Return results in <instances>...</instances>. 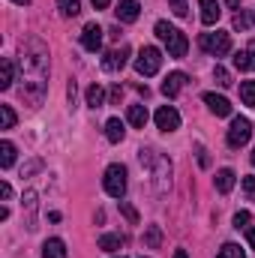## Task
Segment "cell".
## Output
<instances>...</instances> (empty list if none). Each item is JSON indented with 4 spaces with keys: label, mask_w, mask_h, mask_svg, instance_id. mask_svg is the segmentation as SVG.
Segmentation results:
<instances>
[{
    "label": "cell",
    "mask_w": 255,
    "mask_h": 258,
    "mask_svg": "<svg viewBox=\"0 0 255 258\" xmlns=\"http://www.w3.org/2000/svg\"><path fill=\"white\" fill-rule=\"evenodd\" d=\"M45 84H48V48L42 45V39L33 36L21 51V99L39 105L45 96Z\"/></svg>",
    "instance_id": "6da1fadb"
},
{
    "label": "cell",
    "mask_w": 255,
    "mask_h": 258,
    "mask_svg": "<svg viewBox=\"0 0 255 258\" xmlns=\"http://www.w3.org/2000/svg\"><path fill=\"white\" fill-rule=\"evenodd\" d=\"M156 36L165 42V48H168V57H186V51H189V39L183 36V30H177V27H171L168 21H156Z\"/></svg>",
    "instance_id": "7a4b0ae2"
},
{
    "label": "cell",
    "mask_w": 255,
    "mask_h": 258,
    "mask_svg": "<svg viewBox=\"0 0 255 258\" xmlns=\"http://www.w3.org/2000/svg\"><path fill=\"white\" fill-rule=\"evenodd\" d=\"M102 186L111 198H123L126 195V168L123 165H108L105 168V177H102Z\"/></svg>",
    "instance_id": "3957f363"
},
{
    "label": "cell",
    "mask_w": 255,
    "mask_h": 258,
    "mask_svg": "<svg viewBox=\"0 0 255 258\" xmlns=\"http://www.w3.org/2000/svg\"><path fill=\"white\" fill-rule=\"evenodd\" d=\"M198 45H201V51H207V54H213V57H222V54L231 51V36L222 33V30H216V33H201Z\"/></svg>",
    "instance_id": "277c9868"
},
{
    "label": "cell",
    "mask_w": 255,
    "mask_h": 258,
    "mask_svg": "<svg viewBox=\"0 0 255 258\" xmlns=\"http://www.w3.org/2000/svg\"><path fill=\"white\" fill-rule=\"evenodd\" d=\"M159 66H162V51H159L156 45H144V48L138 51V57H135L138 75H156Z\"/></svg>",
    "instance_id": "5b68a950"
},
{
    "label": "cell",
    "mask_w": 255,
    "mask_h": 258,
    "mask_svg": "<svg viewBox=\"0 0 255 258\" xmlns=\"http://www.w3.org/2000/svg\"><path fill=\"white\" fill-rule=\"evenodd\" d=\"M150 177H153V189L159 195H165L168 186H171V162L165 156H156L153 165H150Z\"/></svg>",
    "instance_id": "8992f818"
},
{
    "label": "cell",
    "mask_w": 255,
    "mask_h": 258,
    "mask_svg": "<svg viewBox=\"0 0 255 258\" xmlns=\"http://www.w3.org/2000/svg\"><path fill=\"white\" fill-rule=\"evenodd\" d=\"M249 135H252V123L246 117H234L231 126H228V147H234V150L243 147L249 141Z\"/></svg>",
    "instance_id": "52a82bcc"
},
{
    "label": "cell",
    "mask_w": 255,
    "mask_h": 258,
    "mask_svg": "<svg viewBox=\"0 0 255 258\" xmlns=\"http://www.w3.org/2000/svg\"><path fill=\"white\" fill-rule=\"evenodd\" d=\"M156 126L162 129V132L180 129V114H177V108H174V105H162V108L156 111Z\"/></svg>",
    "instance_id": "ba28073f"
},
{
    "label": "cell",
    "mask_w": 255,
    "mask_h": 258,
    "mask_svg": "<svg viewBox=\"0 0 255 258\" xmlns=\"http://www.w3.org/2000/svg\"><path fill=\"white\" fill-rule=\"evenodd\" d=\"M81 45L90 51V54H96L99 48H102V27L93 21V24H87L84 30H81Z\"/></svg>",
    "instance_id": "9c48e42d"
},
{
    "label": "cell",
    "mask_w": 255,
    "mask_h": 258,
    "mask_svg": "<svg viewBox=\"0 0 255 258\" xmlns=\"http://www.w3.org/2000/svg\"><path fill=\"white\" fill-rule=\"evenodd\" d=\"M129 60V45H120V48H114V51H108L105 54V60H102V69L105 72H117V69H123Z\"/></svg>",
    "instance_id": "30bf717a"
},
{
    "label": "cell",
    "mask_w": 255,
    "mask_h": 258,
    "mask_svg": "<svg viewBox=\"0 0 255 258\" xmlns=\"http://www.w3.org/2000/svg\"><path fill=\"white\" fill-rule=\"evenodd\" d=\"M198 9H201V24H207V27H213L222 15L219 0H198Z\"/></svg>",
    "instance_id": "8fae6325"
},
{
    "label": "cell",
    "mask_w": 255,
    "mask_h": 258,
    "mask_svg": "<svg viewBox=\"0 0 255 258\" xmlns=\"http://www.w3.org/2000/svg\"><path fill=\"white\" fill-rule=\"evenodd\" d=\"M114 12H117V21L132 24V21H138V15H141V6H138V0H120Z\"/></svg>",
    "instance_id": "7c38bea8"
},
{
    "label": "cell",
    "mask_w": 255,
    "mask_h": 258,
    "mask_svg": "<svg viewBox=\"0 0 255 258\" xmlns=\"http://www.w3.org/2000/svg\"><path fill=\"white\" fill-rule=\"evenodd\" d=\"M204 105L216 114V117H228L231 114V102L225 96H216V93H204Z\"/></svg>",
    "instance_id": "4fadbf2b"
},
{
    "label": "cell",
    "mask_w": 255,
    "mask_h": 258,
    "mask_svg": "<svg viewBox=\"0 0 255 258\" xmlns=\"http://www.w3.org/2000/svg\"><path fill=\"white\" fill-rule=\"evenodd\" d=\"M183 87H186V75H183V72H171V75L162 81V93H165L168 99H174Z\"/></svg>",
    "instance_id": "5bb4252c"
},
{
    "label": "cell",
    "mask_w": 255,
    "mask_h": 258,
    "mask_svg": "<svg viewBox=\"0 0 255 258\" xmlns=\"http://www.w3.org/2000/svg\"><path fill=\"white\" fill-rule=\"evenodd\" d=\"M234 180H237V174L231 171V168H222V171H216V177H213V186H216V192H231L234 189Z\"/></svg>",
    "instance_id": "9a60e30c"
},
{
    "label": "cell",
    "mask_w": 255,
    "mask_h": 258,
    "mask_svg": "<svg viewBox=\"0 0 255 258\" xmlns=\"http://www.w3.org/2000/svg\"><path fill=\"white\" fill-rule=\"evenodd\" d=\"M42 258H66V243L60 237H51L42 243Z\"/></svg>",
    "instance_id": "2e32d148"
},
{
    "label": "cell",
    "mask_w": 255,
    "mask_h": 258,
    "mask_svg": "<svg viewBox=\"0 0 255 258\" xmlns=\"http://www.w3.org/2000/svg\"><path fill=\"white\" fill-rule=\"evenodd\" d=\"M123 135H126V126H123V120H120V117H111V120L105 123V138H108L111 144L123 141Z\"/></svg>",
    "instance_id": "e0dca14e"
},
{
    "label": "cell",
    "mask_w": 255,
    "mask_h": 258,
    "mask_svg": "<svg viewBox=\"0 0 255 258\" xmlns=\"http://www.w3.org/2000/svg\"><path fill=\"white\" fill-rule=\"evenodd\" d=\"M123 243H126L123 234H102L99 237V249H105V252H117V249H123Z\"/></svg>",
    "instance_id": "ac0fdd59"
},
{
    "label": "cell",
    "mask_w": 255,
    "mask_h": 258,
    "mask_svg": "<svg viewBox=\"0 0 255 258\" xmlns=\"http://www.w3.org/2000/svg\"><path fill=\"white\" fill-rule=\"evenodd\" d=\"M12 81H15V66H12L9 57H3V63H0V90H9Z\"/></svg>",
    "instance_id": "d6986e66"
},
{
    "label": "cell",
    "mask_w": 255,
    "mask_h": 258,
    "mask_svg": "<svg viewBox=\"0 0 255 258\" xmlns=\"http://www.w3.org/2000/svg\"><path fill=\"white\" fill-rule=\"evenodd\" d=\"M126 120H129L135 129H144V123H147V108H144V105H129Z\"/></svg>",
    "instance_id": "ffe728a7"
},
{
    "label": "cell",
    "mask_w": 255,
    "mask_h": 258,
    "mask_svg": "<svg viewBox=\"0 0 255 258\" xmlns=\"http://www.w3.org/2000/svg\"><path fill=\"white\" fill-rule=\"evenodd\" d=\"M87 105H90V108H102V105H105V90H102V84H90V87H87Z\"/></svg>",
    "instance_id": "44dd1931"
},
{
    "label": "cell",
    "mask_w": 255,
    "mask_h": 258,
    "mask_svg": "<svg viewBox=\"0 0 255 258\" xmlns=\"http://www.w3.org/2000/svg\"><path fill=\"white\" fill-rule=\"evenodd\" d=\"M12 165H15V144L3 141L0 144V168H12Z\"/></svg>",
    "instance_id": "7402d4cb"
},
{
    "label": "cell",
    "mask_w": 255,
    "mask_h": 258,
    "mask_svg": "<svg viewBox=\"0 0 255 258\" xmlns=\"http://www.w3.org/2000/svg\"><path fill=\"white\" fill-rule=\"evenodd\" d=\"M144 243H147L150 249H159V246H162V228H159V225H150V228L144 231Z\"/></svg>",
    "instance_id": "603a6c76"
},
{
    "label": "cell",
    "mask_w": 255,
    "mask_h": 258,
    "mask_svg": "<svg viewBox=\"0 0 255 258\" xmlns=\"http://www.w3.org/2000/svg\"><path fill=\"white\" fill-rule=\"evenodd\" d=\"M57 9H60L63 18H75V15L81 12V3H78V0H57Z\"/></svg>",
    "instance_id": "cb8c5ba5"
},
{
    "label": "cell",
    "mask_w": 255,
    "mask_h": 258,
    "mask_svg": "<svg viewBox=\"0 0 255 258\" xmlns=\"http://www.w3.org/2000/svg\"><path fill=\"white\" fill-rule=\"evenodd\" d=\"M240 99H243V105L255 108V81H243L240 84Z\"/></svg>",
    "instance_id": "d4e9b609"
},
{
    "label": "cell",
    "mask_w": 255,
    "mask_h": 258,
    "mask_svg": "<svg viewBox=\"0 0 255 258\" xmlns=\"http://www.w3.org/2000/svg\"><path fill=\"white\" fill-rule=\"evenodd\" d=\"M15 126V111L12 105H0V129H12Z\"/></svg>",
    "instance_id": "484cf974"
},
{
    "label": "cell",
    "mask_w": 255,
    "mask_h": 258,
    "mask_svg": "<svg viewBox=\"0 0 255 258\" xmlns=\"http://www.w3.org/2000/svg\"><path fill=\"white\" fill-rule=\"evenodd\" d=\"M216 258H246V255H243V249H240L237 243H225V246L216 252Z\"/></svg>",
    "instance_id": "4316f807"
},
{
    "label": "cell",
    "mask_w": 255,
    "mask_h": 258,
    "mask_svg": "<svg viewBox=\"0 0 255 258\" xmlns=\"http://www.w3.org/2000/svg\"><path fill=\"white\" fill-rule=\"evenodd\" d=\"M120 213L126 216V222H129V225H138V213H135V207H132L129 201H120Z\"/></svg>",
    "instance_id": "83f0119b"
},
{
    "label": "cell",
    "mask_w": 255,
    "mask_h": 258,
    "mask_svg": "<svg viewBox=\"0 0 255 258\" xmlns=\"http://www.w3.org/2000/svg\"><path fill=\"white\" fill-rule=\"evenodd\" d=\"M213 78H216V84H219V87H228V84H231V75H228V69H222V66H216V69H213Z\"/></svg>",
    "instance_id": "f1b7e54d"
},
{
    "label": "cell",
    "mask_w": 255,
    "mask_h": 258,
    "mask_svg": "<svg viewBox=\"0 0 255 258\" xmlns=\"http://www.w3.org/2000/svg\"><path fill=\"white\" fill-rule=\"evenodd\" d=\"M234 66H237L240 72L252 69V66H249V54H246V51H234Z\"/></svg>",
    "instance_id": "f546056e"
},
{
    "label": "cell",
    "mask_w": 255,
    "mask_h": 258,
    "mask_svg": "<svg viewBox=\"0 0 255 258\" xmlns=\"http://www.w3.org/2000/svg\"><path fill=\"white\" fill-rule=\"evenodd\" d=\"M249 210H240V213H234V228L240 231V228H249Z\"/></svg>",
    "instance_id": "4dcf8cb0"
},
{
    "label": "cell",
    "mask_w": 255,
    "mask_h": 258,
    "mask_svg": "<svg viewBox=\"0 0 255 258\" xmlns=\"http://www.w3.org/2000/svg\"><path fill=\"white\" fill-rule=\"evenodd\" d=\"M168 3H171V12H174L177 18H186V12H189V9H186V0H168Z\"/></svg>",
    "instance_id": "1f68e13d"
},
{
    "label": "cell",
    "mask_w": 255,
    "mask_h": 258,
    "mask_svg": "<svg viewBox=\"0 0 255 258\" xmlns=\"http://www.w3.org/2000/svg\"><path fill=\"white\" fill-rule=\"evenodd\" d=\"M243 192L246 198H255V177H243Z\"/></svg>",
    "instance_id": "d6a6232c"
},
{
    "label": "cell",
    "mask_w": 255,
    "mask_h": 258,
    "mask_svg": "<svg viewBox=\"0 0 255 258\" xmlns=\"http://www.w3.org/2000/svg\"><path fill=\"white\" fill-rule=\"evenodd\" d=\"M246 27H249V18L237 12V15H234V30H246Z\"/></svg>",
    "instance_id": "836d02e7"
},
{
    "label": "cell",
    "mask_w": 255,
    "mask_h": 258,
    "mask_svg": "<svg viewBox=\"0 0 255 258\" xmlns=\"http://www.w3.org/2000/svg\"><path fill=\"white\" fill-rule=\"evenodd\" d=\"M123 99V87L117 84V87H111V102H120Z\"/></svg>",
    "instance_id": "e575fe53"
},
{
    "label": "cell",
    "mask_w": 255,
    "mask_h": 258,
    "mask_svg": "<svg viewBox=\"0 0 255 258\" xmlns=\"http://www.w3.org/2000/svg\"><path fill=\"white\" fill-rule=\"evenodd\" d=\"M0 198H12V186H9V183H6V180H3V183H0Z\"/></svg>",
    "instance_id": "d590c367"
},
{
    "label": "cell",
    "mask_w": 255,
    "mask_h": 258,
    "mask_svg": "<svg viewBox=\"0 0 255 258\" xmlns=\"http://www.w3.org/2000/svg\"><path fill=\"white\" fill-rule=\"evenodd\" d=\"M246 54H249V66L255 69V39L249 42V45H246Z\"/></svg>",
    "instance_id": "8d00e7d4"
},
{
    "label": "cell",
    "mask_w": 255,
    "mask_h": 258,
    "mask_svg": "<svg viewBox=\"0 0 255 258\" xmlns=\"http://www.w3.org/2000/svg\"><path fill=\"white\" fill-rule=\"evenodd\" d=\"M198 162H201V165H210V159H207V153H204V147H198Z\"/></svg>",
    "instance_id": "74e56055"
},
{
    "label": "cell",
    "mask_w": 255,
    "mask_h": 258,
    "mask_svg": "<svg viewBox=\"0 0 255 258\" xmlns=\"http://www.w3.org/2000/svg\"><path fill=\"white\" fill-rule=\"evenodd\" d=\"M90 3H93L96 9H108V6H111V0H90Z\"/></svg>",
    "instance_id": "f35d334b"
},
{
    "label": "cell",
    "mask_w": 255,
    "mask_h": 258,
    "mask_svg": "<svg viewBox=\"0 0 255 258\" xmlns=\"http://www.w3.org/2000/svg\"><path fill=\"white\" fill-rule=\"evenodd\" d=\"M225 6H228V9H237V6H240V0H225Z\"/></svg>",
    "instance_id": "ab89813d"
},
{
    "label": "cell",
    "mask_w": 255,
    "mask_h": 258,
    "mask_svg": "<svg viewBox=\"0 0 255 258\" xmlns=\"http://www.w3.org/2000/svg\"><path fill=\"white\" fill-rule=\"evenodd\" d=\"M249 246L255 249V228H249Z\"/></svg>",
    "instance_id": "60d3db41"
},
{
    "label": "cell",
    "mask_w": 255,
    "mask_h": 258,
    "mask_svg": "<svg viewBox=\"0 0 255 258\" xmlns=\"http://www.w3.org/2000/svg\"><path fill=\"white\" fill-rule=\"evenodd\" d=\"M174 258H189V255H186V249H177V252H174Z\"/></svg>",
    "instance_id": "b9f144b4"
},
{
    "label": "cell",
    "mask_w": 255,
    "mask_h": 258,
    "mask_svg": "<svg viewBox=\"0 0 255 258\" xmlns=\"http://www.w3.org/2000/svg\"><path fill=\"white\" fill-rule=\"evenodd\" d=\"M12 3H18V6H27V3H30V0H12Z\"/></svg>",
    "instance_id": "7bdbcfd3"
},
{
    "label": "cell",
    "mask_w": 255,
    "mask_h": 258,
    "mask_svg": "<svg viewBox=\"0 0 255 258\" xmlns=\"http://www.w3.org/2000/svg\"><path fill=\"white\" fill-rule=\"evenodd\" d=\"M252 165H255V150H252Z\"/></svg>",
    "instance_id": "ee69618b"
},
{
    "label": "cell",
    "mask_w": 255,
    "mask_h": 258,
    "mask_svg": "<svg viewBox=\"0 0 255 258\" xmlns=\"http://www.w3.org/2000/svg\"><path fill=\"white\" fill-rule=\"evenodd\" d=\"M252 21H255V9H252Z\"/></svg>",
    "instance_id": "f6af8a7d"
},
{
    "label": "cell",
    "mask_w": 255,
    "mask_h": 258,
    "mask_svg": "<svg viewBox=\"0 0 255 258\" xmlns=\"http://www.w3.org/2000/svg\"><path fill=\"white\" fill-rule=\"evenodd\" d=\"M120 258H123V255H120Z\"/></svg>",
    "instance_id": "bcb514c9"
}]
</instances>
